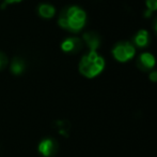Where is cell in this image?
Listing matches in <instances>:
<instances>
[{
  "label": "cell",
  "instance_id": "obj_1",
  "mask_svg": "<svg viewBox=\"0 0 157 157\" xmlns=\"http://www.w3.org/2000/svg\"><path fill=\"white\" fill-rule=\"evenodd\" d=\"M87 19L86 12L78 6H70L60 13L58 24L61 28L72 32H78L83 28Z\"/></svg>",
  "mask_w": 157,
  "mask_h": 157
},
{
  "label": "cell",
  "instance_id": "obj_2",
  "mask_svg": "<svg viewBox=\"0 0 157 157\" xmlns=\"http://www.w3.org/2000/svg\"><path fill=\"white\" fill-rule=\"evenodd\" d=\"M105 67V60L101 56L97 55L96 51H90L87 55L82 56L79 63V71L86 78H95Z\"/></svg>",
  "mask_w": 157,
  "mask_h": 157
},
{
  "label": "cell",
  "instance_id": "obj_3",
  "mask_svg": "<svg viewBox=\"0 0 157 157\" xmlns=\"http://www.w3.org/2000/svg\"><path fill=\"white\" fill-rule=\"evenodd\" d=\"M114 58L121 63L132 59L135 55V48L130 42H119L112 50Z\"/></svg>",
  "mask_w": 157,
  "mask_h": 157
},
{
  "label": "cell",
  "instance_id": "obj_4",
  "mask_svg": "<svg viewBox=\"0 0 157 157\" xmlns=\"http://www.w3.org/2000/svg\"><path fill=\"white\" fill-rule=\"evenodd\" d=\"M37 150L43 157H52L58 152V143L52 138H45L39 143Z\"/></svg>",
  "mask_w": 157,
  "mask_h": 157
},
{
  "label": "cell",
  "instance_id": "obj_5",
  "mask_svg": "<svg viewBox=\"0 0 157 157\" xmlns=\"http://www.w3.org/2000/svg\"><path fill=\"white\" fill-rule=\"evenodd\" d=\"M83 45V42L81 39L76 38V37H71V38L65 39L61 43V50L64 53H70V54H75L81 51Z\"/></svg>",
  "mask_w": 157,
  "mask_h": 157
},
{
  "label": "cell",
  "instance_id": "obj_6",
  "mask_svg": "<svg viewBox=\"0 0 157 157\" xmlns=\"http://www.w3.org/2000/svg\"><path fill=\"white\" fill-rule=\"evenodd\" d=\"M82 38L86 44L88 45V48H90V51H96L98 46L101 45V37L98 36V34L94 31L86 32Z\"/></svg>",
  "mask_w": 157,
  "mask_h": 157
},
{
  "label": "cell",
  "instance_id": "obj_7",
  "mask_svg": "<svg viewBox=\"0 0 157 157\" xmlns=\"http://www.w3.org/2000/svg\"><path fill=\"white\" fill-rule=\"evenodd\" d=\"M37 13L43 19H52L56 14V9L54 6L48 3H41L37 6Z\"/></svg>",
  "mask_w": 157,
  "mask_h": 157
},
{
  "label": "cell",
  "instance_id": "obj_8",
  "mask_svg": "<svg viewBox=\"0 0 157 157\" xmlns=\"http://www.w3.org/2000/svg\"><path fill=\"white\" fill-rule=\"evenodd\" d=\"M139 64L143 69H152L155 66V57L150 53H143L139 57Z\"/></svg>",
  "mask_w": 157,
  "mask_h": 157
},
{
  "label": "cell",
  "instance_id": "obj_9",
  "mask_svg": "<svg viewBox=\"0 0 157 157\" xmlns=\"http://www.w3.org/2000/svg\"><path fill=\"white\" fill-rule=\"evenodd\" d=\"M149 41H150V35L144 29L139 30L136 34V36H135V43L139 48H145L149 44Z\"/></svg>",
  "mask_w": 157,
  "mask_h": 157
},
{
  "label": "cell",
  "instance_id": "obj_10",
  "mask_svg": "<svg viewBox=\"0 0 157 157\" xmlns=\"http://www.w3.org/2000/svg\"><path fill=\"white\" fill-rule=\"evenodd\" d=\"M11 71L15 76H19L25 71L26 64L21 58H14L11 63Z\"/></svg>",
  "mask_w": 157,
  "mask_h": 157
},
{
  "label": "cell",
  "instance_id": "obj_11",
  "mask_svg": "<svg viewBox=\"0 0 157 157\" xmlns=\"http://www.w3.org/2000/svg\"><path fill=\"white\" fill-rule=\"evenodd\" d=\"M55 127L58 130V132L60 134H62L64 137L68 136V131H70V123L66 121H57L55 123Z\"/></svg>",
  "mask_w": 157,
  "mask_h": 157
},
{
  "label": "cell",
  "instance_id": "obj_12",
  "mask_svg": "<svg viewBox=\"0 0 157 157\" xmlns=\"http://www.w3.org/2000/svg\"><path fill=\"white\" fill-rule=\"evenodd\" d=\"M145 2H147V6L150 11L157 10V0H145Z\"/></svg>",
  "mask_w": 157,
  "mask_h": 157
},
{
  "label": "cell",
  "instance_id": "obj_13",
  "mask_svg": "<svg viewBox=\"0 0 157 157\" xmlns=\"http://www.w3.org/2000/svg\"><path fill=\"white\" fill-rule=\"evenodd\" d=\"M6 63H8V59H6V56L3 54L2 52H0V69L6 67Z\"/></svg>",
  "mask_w": 157,
  "mask_h": 157
},
{
  "label": "cell",
  "instance_id": "obj_14",
  "mask_svg": "<svg viewBox=\"0 0 157 157\" xmlns=\"http://www.w3.org/2000/svg\"><path fill=\"white\" fill-rule=\"evenodd\" d=\"M23 1V0H3V2H2L1 4V9H4L6 6H9V4H14V3H18V2Z\"/></svg>",
  "mask_w": 157,
  "mask_h": 157
},
{
  "label": "cell",
  "instance_id": "obj_15",
  "mask_svg": "<svg viewBox=\"0 0 157 157\" xmlns=\"http://www.w3.org/2000/svg\"><path fill=\"white\" fill-rule=\"evenodd\" d=\"M150 80L152 82H157V71H153L150 73Z\"/></svg>",
  "mask_w": 157,
  "mask_h": 157
},
{
  "label": "cell",
  "instance_id": "obj_16",
  "mask_svg": "<svg viewBox=\"0 0 157 157\" xmlns=\"http://www.w3.org/2000/svg\"><path fill=\"white\" fill-rule=\"evenodd\" d=\"M155 29H156V31H157V23L155 24Z\"/></svg>",
  "mask_w": 157,
  "mask_h": 157
}]
</instances>
